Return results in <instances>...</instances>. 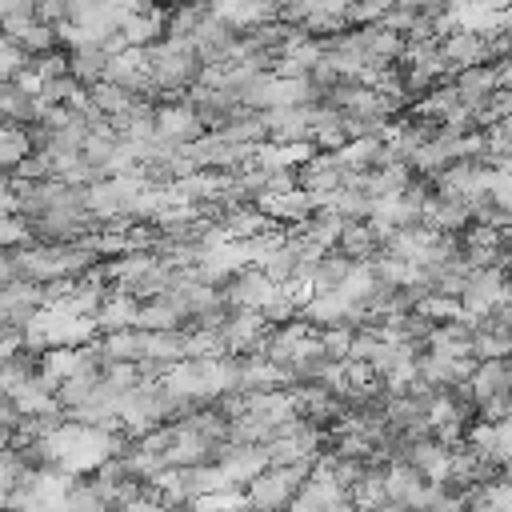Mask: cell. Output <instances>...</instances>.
I'll use <instances>...</instances> for the list:
<instances>
[{
    "label": "cell",
    "instance_id": "cell-1",
    "mask_svg": "<svg viewBox=\"0 0 512 512\" xmlns=\"http://www.w3.org/2000/svg\"><path fill=\"white\" fill-rule=\"evenodd\" d=\"M504 280H508V272L496 268V264L472 268V272H468V284H464V292H460V308H464L468 316L488 312L492 304H500V300L508 296V292H504Z\"/></svg>",
    "mask_w": 512,
    "mask_h": 512
},
{
    "label": "cell",
    "instance_id": "cell-2",
    "mask_svg": "<svg viewBox=\"0 0 512 512\" xmlns=\"http://www.w3.org/2000/svg\"><path fill=\"white\" fill-rule=\"evenodd\" d=\"M500 80H504V64L480 60V64H464V68H456L452 88H456V96H460L464 104H476V100H484L492 88H500Z\"/></svg>",
    "mask_w": 512,
    "mask_h": 512
},
{
    "label": "cell",
    "instance_id": "cell-3",
    "mask_svg": "<svg viewBox=\"0 0 512 512\" xmlns=\"http://www.w3.org/2000/svg\"><path fill=\"white\" fill-rule=\"evenodd\" d=\"M336 248H344L356 264H372L384 252V232L372 220H348L336 236Z\"/></svg>",
    "mask_w": 512,
    "mask_h": 512
}]
</instances>
